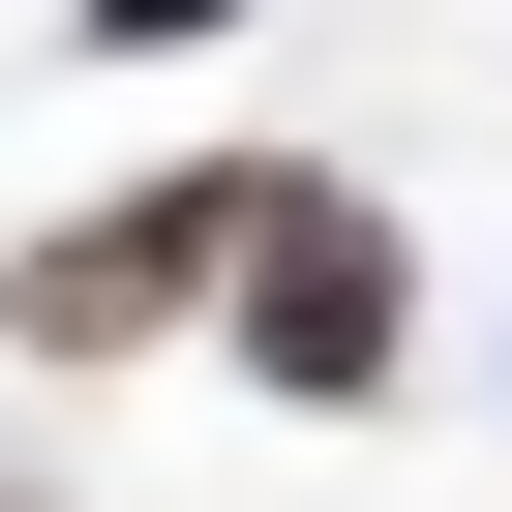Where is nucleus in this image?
I'll return each mask as SVG.
<instances>
[{
	"label": "nucleus",
	"mask_w": 512,
	"mask_h": 512,
	"mask_svg": "<svg viewBox=\"0 0 512 512\" xmlns=\"http://www.w3.org/2000/svg\"><path fill=\"white\" fill-rule=\"evenodd\" d=\"M241 362H272V392H392V211L241 181Z\"/></svg>",
	"instance_id": "f257e3e1"
},
{
	"label": "nucleus",
	"mask_w": 512,
	"mask_h": 512,
	"mask_svg": "<svg viewBox=\"0 0 512 512\" xmlns=\"http://www.w3.org/2000/svg\"><path fill=\"white\" fill-rule=\"evenodd\" d=\"M211 272H241V181H181V211H91V241H31V332H61V362H121V332H181Z\"/></svg>",
	"instance_id": "f03ea898"
}]
</instances>
